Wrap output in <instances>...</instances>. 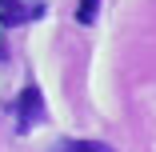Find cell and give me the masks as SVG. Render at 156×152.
Instances as JSON below:
<instances>
[{
    "mask_svg": "<svg viewBox=\"0 0 156 152\" xmlns=\"http://www.w3.org/2000/svg\"><path fill=\"white\" fill-rule=\"evenodd\" d=\"M40 116H44V96H40V88L36 84H24L20 88V100H16V120H20V132H28L32 124H40Z\"/></svg>",
    "mask_w": 156,
    "mask_h": 152,
    "instance_id": "6da1fadb",
    "label": "cell"
},
{
    "mask_svg": "<svg viewBox=\"0 0 156 152\" xmlns=\"http://www.w3.org/2000/svg\"><path fill=\"white\" fill-rule=\"evenodd\" d=\"M32 16H44V4H20V0H4L0 4V24L4 28H16V24L32 20Z\"/></svg>",
    "mask_w": 156,
    "mask_h": 152,
    "instance_id": "7a4b0ae2",
    "label": "cell"
},
{
    "mask_svg": "<svg viewBox=\"0 0 156 152\" xmlns=\"http://www.w3.org/2000/svg\"><path fill=\"white\" fill-rule=\"evenodd\" d=\"M96 12H100V0H80L76 4V24H92Z\"/></svg>",
    "mask_w": 156,
    "mask_h": 152,
    "instance_id": "3957f363",
    "label": "cell"
},
{
    "mask_svg": "<svg viewBox=\"0 0 156 152\" xmlns=\"http://www.w3.org/2000/svg\"><path fill=\"white\" fill-rule=\"evenodd\" d=\"M64 148H84V152H104L100 140H64Z\"/></svg>",
    "mask_w": 156,
    "mask_h": 152,
    "instance_id": "277c9868",
    "label": "cell"
}]
</instances>
